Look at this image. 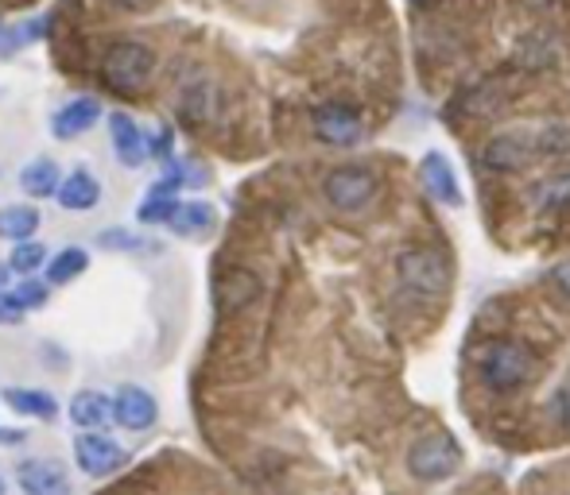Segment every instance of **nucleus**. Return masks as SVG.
Instances as JSON below:
<instances>
[{
  "mask_svg": "<svg viewBox=\"0 0 570 495\" xmlns=\"http://www.w3.org/2000/svg\"><path fill=\"white\" fill-rule=\"evenodd\" d=\"M152 70H156V50L148 43L121 40L101 55V81L116 93H141L148 86Z\"/></svg>",
  "mask_w": 570,
  "mask_h": 495,
  "instance_id": "obj_1",
  "label": "nucleus"
},
{
  "mask_svg": "<svg viewBox=\"0 0 570 495\" xmlns=\"http://www.w3.org/2000/svg\"><path fill=\"white\" fill-rule=\"evenodd\" d=\"M481 383L496 395H508V391H521L524 383L536 375V357L524 349L521 341H496L481 352Z\"/></svg>",
  "mask_w": 570,
  "mask_h": 495,
  "instance_id": "obj_2",
  "label": "nucleus"
},
{
  "mask_svg": "<svg viewBox=\"0 0 570 495\" xmlns=\"http://www.w3.org/2000/svg\"><path fill=\"white\" fill-rule=\"evenodd\" d=\"M458 464H462V449L450 434H423L407 449V472L423 484H438V480L455 476Z\"/></svg>",
  "mask_w": 570,
  "mask_h": 495,
  "instance_id": "obj_3",
  "label": "nucleus"
},
{
  "mask_svg": "<svg viewBox=\"0 0 570 495\" xmlns=\"http://www.w3.org/2000/svg\"><path fill=\"white\" fill-rule=\"evenodd\" d=\"M396 275L404 279V286L427 294V299L443 294L450 283V268H447V260H443V252H438V248H427V244L407 248V252L396 256Z\"/></svg>",
  "mask_w": 570,
  "mask_h": 495,
  "instance_id": "obj_4",
  "label": "nucleus"
},
{
  "mask_svg": "<svg viewBox=\"0 0 570 495\" xmlns=\"http://www.w3.org/2000/svg\"><path fill=\"white\" fill-rule=\"evenodd\" d=\"M377 175L369 167H357V162H346V167H334L331 175L323 179V194L334 210L342 213H354L361 205H369L377 198Z\"/></svg>",
  "mask_w": 570,
  "mask_h": 495,
  "instance_id": "obj_5",
  "label": "nucleus"
},
{
  "mask_svg": "<svg viewBox=\"0 0 570 495\" xmlns=\"http://www.w3.org/2000/svg\"><path fill=\"white\" fill-rule=\"evenodd\" d=\"M70 453H75V464L82 469V476H90V480L113 476V472L121 469L124 461H128V453H124L121 441H116L113 434H101V430L75 434V446H70Z\"/></svg>",
  "mask_w": 570,
  "mask_h": 495,
  "instance_id": "obj_6",
  "label": "nucleus"
},
{
  "mask_svg": "<svg viewBox=\"0 0 570 495\" xmlns=\"http://www.w3.org/2000/svg\"><path fill=\"white\" fill-rule=\"evenodd\" d=\"M113 418L121 430H152L159 418V403L156 395H152L148 387H136V383H121V387L113 391Z\"/></svg>",
  "mask_w": 570,
  "mask_h": 495,
  "instance_id": "obj_7",
  "label": "nucleus"
},
{
  "mask_svg": "<svg viewBox=\"0 0 570 495\" xmlns=\"http://www.w3.org/2000/svg\"><path fill=\"white\" fill-rule=\"evenodd\" d=\"M16 484L24 495H70V476L67 469L51 457H27L16 464Z\"/></svg>",
  "mask_w": 570,
  "mask_h": 495,
  "instance_id": "obj_8",
  "label": "nucleus"
},
{
  "mask_svg": "<svg viewBox=\"0 0 570 495\" xmlns=\"http://www.w3.org/2000/svg\"><path fill=\"white\" fill-rule=\"evenodd\" d=\"M311 128H314V136L323 139V144H331V147H349V144H357L361 139V116L354 113V109H346V105H318L311 113Z\"/></svg>",
  "mask_w": 570,
  "mask_h": 495,
  "instance_id": "obj_9",
  "label": "nucleus"
},
{
  "mask_svg": "<svg viewBox=\"0 0 570 495\" xmlns=\"http://www.w3.org/2000/svg\"><path fill=\"white\" fill-rule=\"evenodd\" d=\"M536 151H539L536 136H528V132H504V136H496L485 147V167L489 171H521V167H528Z\"/></svg>",
  "mask_w": 570,
  "mask_h": 495,
  "instance_id": "obj_10",
  "label": "nucleus"
},
{
  "mask_svg": "<svg viewBox=\"0 0 570 495\" xmlns=\"http://www.w3.org/2000/svg\"><path fill=\"white\" fill-rule=\"evenodd\" d=\"M109 144H113L116 159H121L128 171L144 167V159L152 155V144L144 139V132L136 128V121L128 113H109Z\"/></svg>",
  "mask_w": 570,
  "mask_h": 495,
  "instance_id": "obj_11",
  "label": "nucleus"
},
{
  "mask_svg": "<svg viewBox=\"0 0 570 495\" xmlns=\"http://www.w3.org/2000/svg\"><path fill=\"white\" fill-rule=\"evenodd\" d=\"M260 299V279L245 268H225L222 275L214 279V302L222 314H237L248 302Z\"/></svg>",
  "mask_w": 570,
  "mask_h": 495,
  "instance_id": "obj_12",
  "label": "nucleus"
},
{
  "mask_svg": "<svg viewBox=\"0 0 570 495\" xmlns=\"http://www.w3.org/2000/svg\"><path fill=\"white\" fill-rule=\"evenodd\" d=\"M101 121V101L98 98H75L51 116V136L55 139H78Z\"/></svg>",
  "mask_w": 570,
  "mask_h": 495,
  "instance_id": "obj_13",
  "label": "nucleus"
},
{
  "mask_svg": "<svg viewBox=\"0 0 570 495\" xmlns=\"http://www.w3.org/2000/svg\"><path fill=\"white\" fill-rule=\"evenodd\" d=\"M420 175H423V182H427V190H431V198H435V202H443L447 210H458V205H462V187H458L455 167H450V162L443 159L438 151L423 155Z\"/></svg>",
  "mask_w": 570,
  "mask_h": 495,
  "instance_id": "obj_14",
  "label": "nucleus"
},
{
  "mask_svg": "<svg viewBox=\"0 0 570 495\" xmlns=\"http://www.w3.org/2000/svg\"><path fill=\"white\" fill-rule=\"evenodd\" d=\"M0 403L9 406V410H16V415H24V418H40V423L58 418L55 395H47V391H40V387H4L0 391Z\"/></svg>",
  "mask_w": 570,
  "mask_h": 495,
  "instance_id": "obj_15",
  "label": "nucleus"
},
{
  "mask_svg": "<svg viewBox=\"0 0 570 495\" xmlns=\"http://www.w3.org/2000/svg\"><path fill=\"white\" fill-rule=\"evenodd\" d=\"M101 202V182L93 171H86V167H78V171H70L67 179H63V187H58V205L63 210H93V205Z\"/></svg>",
  "mask_w": 570,
  "mask_h": 495,
  "instance_id": "obj_16",
  "label": "nucleus"
},
{
  "mask_svg": "<svg viewBox=\"0 0 570 495\" xmlns=\"http://www.w3.org/2000/svg\"><path fill=\"white\" fill-rule=\"evenodd\" d=\"M217 225V213H214V205H206V202H179L175 205V213H171V221H167V228H171L175 236H206L210 228Z\"/></svg>",
  "mask_w": 570,
  "mask_h": 495,
  "instance_id": "obj_17",
  "label": "nucleus"
},
{
  "mask_svg": "<svg viewBox=\"0 0 570 495\" xmlns=\"http://www.w3.org/2000/svg\"><path fill=\"white\" fill-rule=\"evenodd\" d=\"M105 418H113V395H101V391H78L70 398V423L78 430H98Z\"/></svg>",
  "mask_w": 570,
  "mask_h": 495,
  "instance_id": "obj_18",
  "label": "nucleus"
},
{
  "mask_svg": "<svg viewBox=\"0 0 570 495\" xmlns=\"http://www.w3.org/2000/svg\"><path fill=\"white\" fill-rule=\"evenodd\" d=\"M20 187L32 198H58V187H63V171H58L55 159H32L20 171Z\"/></svg>",
  "mask_w": 570,
  "mask_h": 495,
  "instance_id": "obj_19",
  "label": "nucleus"
},
{
  "mask_svg": "<svg viewBox=\"0 0 570 495\" xmlns=\"http://www.w3.org/2000/svg\"><path fill=\"white\" fill-rule=\"evenodd\" d=\"M40 228V210L35 205H4L0 210V236L4 240H32Z\"/></svg>",
  "mask_w": 570,
  "mask_h": 495,
  "instance_id": "obj_20",
  "label": "nucleus"
},
{
  "mask_svg": "<svg viewBox=\"0 0 570 495\" xmlns=\"http://www.w3.org/2000/svg\"><path fill=\"white\" fill-rule=\"evenodd\" d=\"M90 268V252L86 248H63V252H55V260L47 263V283L51 286H67L70 279H78L82 271Z\"/></svg>",
  "mask_w": 570,
  "mask_h": 495,
  "instance_id": "obj_21",
  "label": "nucleus"
},
{
  "mask_svg": "<svg viewBox=\"0 0 570 495\" xmlns=\"http://www.w3.org/2000/svg\"><path fill=\"white\" fill-rule=\"evenodd\" d=\"M179 113L187 116L190 124H206L210 113H214V90H210V86H190L179 101Z\"/></svg>",
  "mask_w": 570,
  "mask_h": 495,
  "instance_id": "obj_22",
  "label": "nucleus"
},
{
  "mask_svg": "<svg viewBox=\"0 0 570 495\" xmlns=\"http://www.w3.org/2000/svg\"><path fill=\"white\" fill-rule=\"evenodd\" d=\"M101 248H109V252H159L156 240H144V236L128 233V228H105V233L98 236Z\"/></svg>",
  "mask_w": 570,
  "mask_h": 495,
  "instance_id": "obj_23",
  "label": "nucleus"
},
{
  "mask_svg": "<svg viewBox=\"0 0 570 495\" xmlns=\"http://www.w3.org/2000/svg\"><path fill=\"white\" fill-rule=\"evenodd\" d=\"M175 198L171 194H164L159 187H152L148 190V198L141 202V210H136V217H141V225H167L171 221V213H175Z\"/></svg>",
  "mask_w": 570,
  "mask_h": 495,
  "instance_id": "obj_24",
  "label": "nucleus"
},
{
  "mask_svg": "<svg viewBox=\"0 0 570 495\" xmlns=\"http://www.w3.org/2000/svg\"><path fill=\"white\" fill-rule=\"evenodd\" d=\"M43 260H47V248H43L40 240H20L9 256V268L16 271V275H32L35 268H43Z\"/></svg>",
  "mask_w": 570,
  "mask_h": 495,
  "instance_id": "obj_25",
  "label": "nucleus"
},
{
  "mask_svg": "<svg viewBox=\"0 0 570 495\" xmlns=\"http://www.w3.org/2000/svg\"><path fill=\"white\" fill-rule=\"evenodd\" d=\"M27 314V306L12 291H0V325H20Z\"/></svg>",
  "mask_w": 570,
  "mask_h": 495,
  "instance_id": "obj_26",
  "label": "nucleus"
},
{
  "mask_svg": "<svg viewBox=\"0 0 570 495\" xmlns=\"http://www.w3.org/2000/svg\"><path fill=\"white\" fill-rule=\"evenodd\" d=\"M12 294H16V299L24 302L27 310H35V306H43V302H47V286L35 283V279H24V283H20Z\"/></svg>",
  "mask_w": 570,
  "mask_h": 495,
  "instance_id": "obj_27",
  "label": "nucleus"
},
{
  "mask_svg": "<svg viewBox=\"0 0 570 495\" xmlns=\"http://www.w3.org/2000/svg\"><path fill=\"white\" fill-rule=\"evenodd\" d=\"M555 423L562 426V430L570 434V380L559 387V395H555Z\"/></svg>",
  "mask_w": 570,
  "mask_h": 495,
  "instance_id": "obj_28",
  "label": "nucleus"
},
{
  "mask_svg": "<svg viewBox=\"0 0 570 495\" xmlns=\"http://www.w3.org/2000/svg\"><path fill=\"white\" fill-rule=\"evenodd\" d=\"M20 47H24V40H20V32H12V27L0 24V58H12Z\"/></svg>",
  "mask_w": 570,
  "mask_h": 495,
  "instance_id": "obj_29",
  "label": "nucleus"
},
{
  "mask_svg": "<svg viewBox=\"0 0 570 495\" xmlns=\"http://www.w3.org/2000/svg\"><path fill=\"white\" fill-rule=\"evenodd\" d=\"M551 279H555V286H559V294H562V299L570 302V260H562L559 268L551 271Z\"/></svg>",
  "mask_w": 570,
  "mask_h": 495,
  "instance_id": "obj_30",
  "label": "nucleus"
},
{
  "mask_svg": "<svg viewBox=\"0 0 570 495\" xmlns=\"http://www.w3.org/2000/svg\"><path fill=\"white\" fill-rule=\"evenodd\" d=\"M27 430H9V426H0V446H24Z\"/></svg>",
  "mask_w": 570,
  "mask_h": 495,
  "instance_id": "obj_31",
  "label": "nucleus"
},
{
  "mask_svg": "<svg viewBox=\"0 0 570 495\" xmlns=\"http://www.w3.org/2000/svg\"><path fill=\"white\" fill-rule=\"evenodd\" d=\"M113 4H121V9H148L152 0H113Z\"/></svg>",
  "mask_w": 570,
  "mask_h": 495,
  "instance_id": "obj_32",
  "label": "nucleus"
},
{
  "mask_svg": "<svg viewBox=\"0 0 570 495\" xmlns=\"http://www.w3.org/2000/svg\"><path fill=\"white\" fill-rule=\"evenodd\" d=\"M9 271H12L9 263H0V291H4V279H9Z\"/></svg>",
  "mask_w": 570,
  "mask_h": 495,
  "instance_id": "obj_33",
  "label": "nucleus"
},
{
  "mask_svg": "<svg viewBox=\"0 0 570 495\" xmlns=\"http://www.w3.org/2000/svg\"><path fill=\"white\" fill-rule=\"evenodd\" d=\"M0 495H9V480L0 476Z\"/></svg>",
  "mask_w": 570,
  "mask_h": 495,
  "instance_id": "obj_34",
  "label": "nucleus"
}]
</instances>
